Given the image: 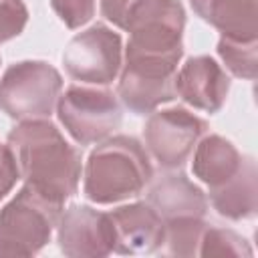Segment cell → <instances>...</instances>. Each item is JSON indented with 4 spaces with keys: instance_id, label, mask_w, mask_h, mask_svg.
Here are the masks:
<instances>
[{
    "instance_id": "6da1fadb",
    "label": "cell",
    "mask_w": 258,
    "mask_h": 258,
    "mask_svg": "<svg viewBox=\"0 0 258 258\" xmlns=\"http://www.w3.org/2000/svg\"><path fill=\"white\" fill-rule=\"evenodd\" d=\"M20 179L48 200L64 206L77 191L83 173L81 149L71 145L48 119L18 121L8 133Z\"/></svg>"
},
{
    "instance_id": "9a60e30c",
    "label": "cell",
    "mask_w": 258,
    "mask_h": 258,
    "mask_svg": "<svg viewBox=\"0 0 258 258\" xmlns=\"http://www.w3.org/2000/svg\"><path fill=\"white\" fill-rule=\"evenodd\" d=\"M191 10L226 36L258 38V0H189Z\"/></svg>"
},
{
    "instance_id": "7c38bea8",
    "label": "cell",
    "mask_w": 258,
    "mask_h": 258,
    "mask_svg": "<svg viewBox=\"0 0 258 258\" xmlns=\"http://www.w3.org/2000/svg\"><path fill=\"white\" fill-rule=\"evenodd\" d=\"M115 228V248L117 254H153L163 244L165 222L147 204L135 202L119 206L109 212Z\"/></svg>"
},
{
    "instance_id": "7402d4cb",
    "label": "cell",
    "mask_w": 258,
    "mask_h": 258,
    "mask_svg": "<svg viewBox=\"0 0 258 258\" xmlns=\"http://www.w3.org/2000/svg\"><path fill=\"white\" fill-rule=\"evenodd\" d=\"M20 179V171L16 165V157L8 143H0V202L12 191L16 181Z\"/></svg>"
},
{
    "instance_id": "8fae6325",
    "label": "cell",
    "mask_w": 258,
    "mask_h": 258,
    "mask_svg": "<svg viewBox=\"0 0 258 258\" xmlns=\"http://www.w3.org/2000/svg\"><path fill=\"white\" fill-rule=\"evenodd\" d=\"M228 93L230 77L212 56H189L175 73V95L194 109L218 113Z\"/></svg>"
},
{
    "instance_id": "ffe728a7",
    "label": "cell",
    "mask_w": 258,
    "mask_h": 258,
    "mask_svg": "<svg viewBox=\"0 0 258 258\" xmlns=\"http://www.w3.org/2000/svg\"><path fill=\"white\" fill-rule=\"evenodd\" d=\"M28 22V8L22 0H0V42L16 38Z\"/></svg>"
},
{
    "instance_id": "4fadbf2b",
    "label": "cell",
    "mask_w": 258,
    "mask_h": 258,
    "mask_svg": "<svg viewBox=\"0 0 258 258\" xmlns=\"http://www.w3.org/2000/svg\"><path fill=\"white\" fill-rule=\"evenodd\" d=\"M147 204L163 222L175 218H204L208 212V196L204 189L177 169H169L155 179L151 177Z\"/></svg>"
},
{
    "instance_id": "603a6c76",
    "label": "cell",
    "mask_w": 258,
    "mask_h": 258,
    "mask_svg": "<svg viewBox=\"0 0 258 258\" xmlns=\"http://www.w3.org/2000/svg\"><path fill=\"white\" fill-rule=\"evenodd\" d=\"M137 2L139 0H101V14L105 16V20L123 30L127 16Z\"/></svg>"
},
{
    "instance_id": "30bf717a",
    "label": "cell",
    "mask_w": 258,
    "mask_h": 258,
    "mask_svg": "<svg viewBox=\"0 0 258 258\" xmlns=\"http://www.w3.org/2000/svg\"><path fill=\"white\" fill-rule=\"evenodd\" d=\"M56 242L69 258H103L115 248V228L109 214L85 204H73L60 212Z\"/></svg>"
},
{
    "instance_id": "7a4b0ae2",
    "label": "cell",
    "mask_w": 258,
    "mask_h": 258,
    "mask_svg": "<svg viewBox=\"0 0 258 258\" xmlns=\"http://www.w3.org/2000/svg\"><path fill=\"white\" fill-rule=\"evenodd\" d=\"M83 194L89 202L109 206L139 196L153 177L147 149L131 135H113L89 153Z\"/></svg>"
},
{
    "instance_id": "44dd1931",
    "label": "cell",
    "mask_w": 258,
    "mask_h": 258,
    "mask_svg": "<svg viewBox=\"0 0 258 258\" xmlns=\"http://www.w3.org/2000/svg\"><path fill=\"white\" fill-rule=\"evenodd\" d=\"M50 6L71 30L85 26L95 16V0H50Z\"/></svg>"
},
{
    "instance_id": "9c48e42d",
    "label": "cell",
    "mask_w": 258,
    "mask_h": 258,
    "mask_svg": "<svg viewBox=\"0 0 258 258\" xmlns=\"http://www.w3.org/2000/svg\"><path fill=\"white\" fill-rule=\"evenodd\" d=\"M206 131L208 123L183 107L155 109L143 127L145 149L159 167L181 169Z\"/></svg>"
},
{
    "instance_id": "3957f363",
    "label": "cell",
    "mask_w": 258,
    "mask_h": 258,
    "mask_svg": "<svg viewBox=\"0 0 258 258\" xmlns=\"http://www.w3.org/2000/svg\"><path fill=\"white\" fill-rule=\"evenodd\" d=\"M62 206L24 183L0 210V258L34 256L48 242Z\"/></svg>"
},
{
    "instance_id": "52a82bcc",
    "label": "cell",
    "mask_w": 258,
    "mask_h": 258,
    "mask_svg": "<svg viewBox=\"0 0 258 258\" xmlns=\"http://www.w3.org/2000/svg\"><path fill=\"white\" fill-rule=\"evenodd\" d=\"M179 60L125 54L119 71L117 97L135 115H149L159 105L173 101Z\"/></svg>"
},
{
    "instance_id": "5bb4252c",
    "label": "cell",
    "mask_w": 258,
    "mask_h": 258,
    "mask_svg": "<svg viewBox=\"0 0 258 258\" xmlns=\"http://www.w3.org/2000/svg\"><path fill=\"white\" fill-rule=\"evenodd\" d=\"M212 208L228 220H250L258 212V169L250 155H244L240 169L224 183L210 187Z\"/></svg>"
},
{
    "instance_id": "d6986e66",
    "label": "cell",
    "mask_w": 258,
    "mask_h": 258,
    "mask_svg": "<svg viewBox=\"0 0 258 258\" xmlns=\"http://www.w3.org/2000/svg\"><path fill=\"white\" fill-rule=\"evenodd\" d=\"M252 254L254 250L244 236L228 228H212V226L206 228L202 242H200V250H198V256H204V258L208 256L242 258V256H252Z\"/></svg>"
},
{
    "instance_id": "ba28073f",
    "label": "cell",
    "mask_w": 258,
    "mask_h": 258,
    "mask_svg": "<svg viewBox=\"0 0 258 258\" xmlns=\"http://www.w3.org/2000/svg\"><path fill=\"white\" fill-rule=\"evenodd\" d=\"M62 64L75 81L91 85L113 83L123 64L121 34L99 22L89 26L69 40Z\"/></svg>"
},
{
    "instance_id": "8992f818",
    "label": "cell",
    "mask_w": 258,
    "mask_h": 258,
    "mask_svg": "<svg viewBox=\"0 0 258 258\" xmlns=\"http://www.w3.org/2000/svg\"><path fill=\"white\" fill-rule=\"evenodd\" d=\"M56 115L60 125L81 147L111 137L123 123V111L113 91L83 85H73L60 93Z\"/></svg>"
},
{
    "instance_id": "ac0fdd59",
    "label": "cell",
    "mask_w": 258,
    "mask_h": 258,
    "mask_svg": "<svg viewBox=\"0 0 258 258\" xmlns=\"http://www.w3.org/2000/svg\"><path fill=\"white\" fill-rule=\"evenodd\" d=\"M208 224L204 218H175L165 222V234L161 252L169 256H198L202 236L206 232Z\"/></svg>"
},
{
    "instance_id": "277c9868",
    "label": "cell",
    "mask_w": 258,
    "mask_h": 258,
    "mask_svg": "<svg viewBox=\"0 0 258 258\" xmlns=\"http://www.w3.org/2000/svg\"><path fill=\"white\" fill-rule=\"evenodd\" d=\"M185 10L179 0H139L125 22V54L181 60Z\"/></svg>"
},
{
    "instance_id": "e0dca14e",
    "label": "cell",
    "mask_w": 258,
    "mask_h": 258,
    "mask_svg": "<svg viewBox=\"0 0 258 258\" xmlns=\"http://www.w3.org/2000/svg\"><path fill=\"white\" fill-rule=\"evenodd\" d=\"M218 56L226 69L246 81H254L258 73V38H236L222 34L218 40Z\"/></svg>"
},
{
    "instance_id": "5b68a950",
    "label": "cell",
    "mask_w": 258,
    "mask_h": 258,
    "mask_svg": "<svg viewBox=\"0 0 258 258\" xmlns=\"http://www.w3.org/2000/svg\"><path fill=\"white\" fill-rule=\"evenodd\" d=\"M62 91L60 73L44 60L10 64L0 79V109L10 119H48Z\"/></svg>"
},
{
    "instance_id": "2e32d148",
    "label": "cell",
    "mask_w": 258,
    "mask_h": 258,
    "mask_svg": "<svg viewBox=\"0 0 258 258\" xmlns=\"http://www.w3.org/2000/svg\"><path fill=\"white\" fill-rule=\"evenodd\" d=\"M191 171L208 187L228 181L242 165L244 155L222 135H204L194 147Z\"/></svg>"
}]
</instances>
